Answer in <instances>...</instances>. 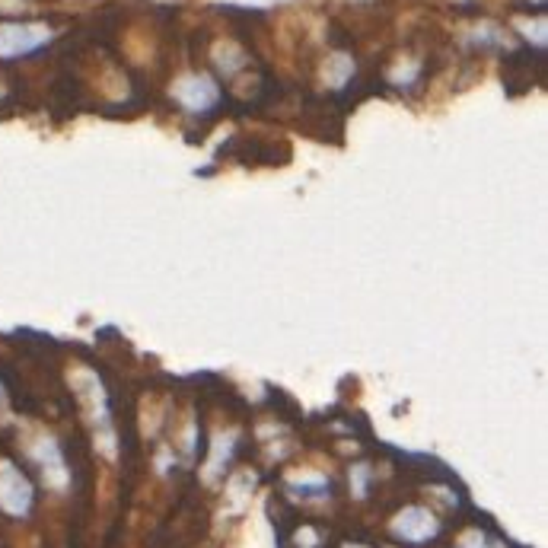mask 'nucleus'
Wrapping results in <instances>:
<instances>
[{
    "mask_svg": "<svg viewBox=\"0 0 548 548\" xmlns=\"http://www.w3.org/2000/svg\"><path fill=\"white\" fill-rule=\"evenodd\" d=\"M367 478H370V469L367 466H354L351 469V491H354V498H364V494H367Z\"/></svg>",
    "mask_w": 548,
    "mask_h": 548,
    "instance_id": "obj_10",
    "label": "nucleus"
},
{
    "mask_svg": "<svg viewBox=\"0 0 548 548\" xmlns=\"http://www.w3.org/2000/svg\"><path fill=\"white\" fill-rule=\"evenodd\" d=\"M173 96L182 102L188 112H208L217 106L220 90L208 74H188L173 83Z\"/></svg>",
    "mask_w": 548,
    "mask_h": 548,
    "instance_id": "obj_5",
    "label": "nucleus"
},
{
    "mask_svg": "<svg viewBox=\"0 0 548 548\" xmlns=\"http://www.w3.org/2000/svg\"><path fill=\"white\" fill-rule=\"evenodd\" d=\"M230 453H233V434H220L214 440V453H211V462H208V475H217L220 466H224V462L230 459Z\"/></svg>",
    "mask_w": 548,
    "mask_h": 548,
    "instance_id": "obj_7",
    "label": "nucleus"
},
{
    "mask_svg": "<svg viewBox=\"0 0 548 548\" xmlns=\"http://www.w3.org/2000/svg\"><path fill=\"white\" fill-rule=\"evenodd\" d=\"M32 459L39 462V469H42V478H45V485L51 488H67V462L61 456V447H58V440L55 437H42L36 440V447H32Z\"/></svg>",
    "mask_w": 548,
    "mask_h": 548,
    "instance_id": "obj_6",
    "label": "nucleus"
},
{
    "mask_svg": "<svg viewBox=\"0 0 548 548\" xmlns=\"http://www.w3.org/2000/svg\"><path fill=\"white\" fill-rule=\"evenodd\" d=\"M392 536H399L402 542H427L440 533V523L437 517L427 507H405L396 513V520H392Z\"/></svg>",
    "mask_w": 548,
    "mask_h": 548,
    "instance_id": "obj_4",
    "label": "nucleus"
},
{
    "mask_svg": "<svg viewBox=\"0 0 548 548\" xmlns=\"http://www.w3.org/2000/svg\"><path fill=\"white\" fill-rule=\"evenodd\" d=\"M0 507L13 517H26L32 507V485L13 462H0Z\"/></svg>",
    "mask_w": 548,
    "mask_h": 548,
    "instance_id": "obj_3",
    "label": "nucleus"
},
{
    "mask_svg": "<svg viewBox=\"0 0 548 548\" xmlns=\"http://www.w3.org/2000/svg\"><path fill=\"white\" fill-rule=\"evenodd\" d=\"M345 548H364V545H345Z\"/></svg>",
    "mask_w": 548,
    "mask_h": 548,
    "instance_id": "obj_11",
    "label": "nucleus"
},
{
    "mask_svg": "<svg viewBox=\"0 0 548 548\" xmlns=\"http://www.w3.org/2000/svg\"><path fill=\"white\" fill-rule=\"evenodd\" d=\"M329 64H332V74H325V77H329V83H332V87H345L348 77L354 74V64H351V58H345V55H335Z\"/></svg>",
    "mask_w": 548,
    "mask_h": 548,
    "instance_id": "obj_9",
    "label": "nucleus"
},
{
    "mask_svg": "<svg viewBox=\"0 0 548 548\" xmlns=\"http://www.w3.org/2000/svg\"><path fill=\"white\" fill-rule=\"evenodd\" d=\"M71 383L77 389V396L83 402V411H87V421L96 431V447L106 450V456H115V434L109 424V405H106V389H102L99 376L93 370H77L71 376Z\"/></svg>",
    "mask_w": 548,
    "mask_h": 548,
    "instance_id": "obj_1",
    "label": "nucleus"
},
{
    "mask_svg": "<svg viewBox=\"0 0 548 548\" xmlns=\"http://www.w3.org/2000/svg\"><path fill=\"white\" fill-rule=\"evenodd\" d=\"M51 42L45 23H0V58H23Z\"/></svg>",
    "mask_w": 548,
    "mask_h": 548,
    "instance_id": "obj_2",
    "label": "nucleus"
},
{
    "mask_svg": "<svg viewBox=\"0 0 548 548\" xmlns=\"http://www.w3.org/2000/svg\"><path fill=\"white\" fill-rule=\"evenodd\" d=\"M456 548H507V545H501L498 539H491L488 533H482V529H466V533L459 536Z\"/></svg>",
    "mask_w": 548,
    "mask_h": 548,
    "instance_id": "obj_8",
    "label": "nucleus"
}]
</instances>
